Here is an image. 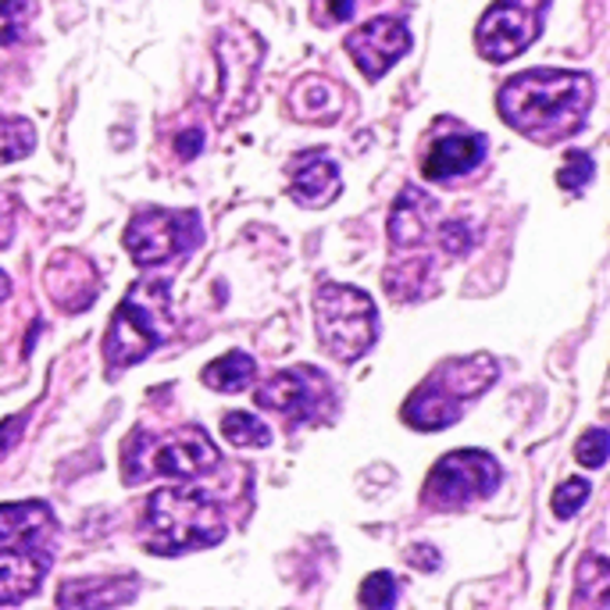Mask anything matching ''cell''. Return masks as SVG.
<instances>
[{
  "mask_svg": "<svg viewBox=\"0 0 610 610\" xmlns=\"http://www.w3.org/2000/svg\"><path fill=\"white\" fill-rule=\"evenodd\" d=\"M579 603H589V607H607V592H610V568L603 557H586L579 564Z\"/></svg>",
  "mask_w": 610,
  "mask_h": 610,
  "instance_id": "obj_22",
  "label": "cell"
},
{
  "mask_svg": "<svg viewBox=\"0 0 610 610\" xmlns=\"http://www.w3.org/2000/svg\"><path fill=\"white\" fill-rule=\"evenodd\" d=\"M439 218V200L429 197L426 190H414V186H407V190L397 197L393 211H389V243L393 247H421L429 240V232Z\"/></svg>",
  "mask_w": 610,
  "mask_h": 610,
  "instance_id": "obj_16",
  "label": "cell"
},
{
  "mask_svg": "<svg viewBox=\"0 0 610 610\" xmlns=\"http://www.w3.org/2000/svg\"><path fill=\"white\" fill-rule=\"evenodd\" d=\"M411 561H421V564H418L421 571H432V568L439 564V553L429 550V547H418V550H411Z\"/></svg>",
  "mask_w": 610,
  "mask_h": 610,
  "instance_id": "obj_34",
  "label": "cell"
},
{
  "mask_svg": "<svg viewBox=\"0 0 610 610\" xmlns=\"http://www.w3.org/2000/svg\"><path fill=\"white\" fill-rule=\"evenodd\" d=\"M132 600V579H68L58 592V607H122Z\"/></svg>",
  "mask_w": 610,
  "mask_h": 610,
  "instance_id": "obj_18",
  "label": "cell"
},
{
  "mask_svg": "<svg viewBox=\"0 0 610 610\" xmlns=\"http://www.w3.org/2000/svg\"><path fill=\"white\" fill-rule=\"evenodd\" d=\"M253 376H258V364H253V358L243 350H229L226 358L211 361L200 371L203 386L218 389V393H243V389L253 382Z\"/></svg>",
  "mask_w": 610,
  "mask_h": 610,
  "instance_id": "obj_19",
  "label": "cell"
},
{
  "mask_svg": "<svg viewBox=\"0 0 610 610\" xmlns=\"http://www.w3.org/2000/svg\"><path fill=\"white\" fill-rule=\"evenodd\" d=\"M397 603V579L389 571H376L361 582V607H393Z\"/></svg>",
  "mask_w": 610,
  "mask_h": 610,
  "instance_id": "obj_27",
  "label": "cell"
},
{
  "mask_svg": "<svg viewBox=\"0 0 610 610\" xmlns=\"http://www.w3.org/2000/svg\"><path fill=\"white\" fill-rule=\"evenodd\" d=\"M439 236H443V243L450 253H468V247L474 243V236L468 232L464 222H447L443 229H439Z\"/></svg>",
  "mask_w": 610,
  "mask_h": 610,
  "instance_id": "obj_29",
  "label": "cell"
},
{
  "mask_svg": "<svg viewBox=\"0 0 610 610\" xmlns=\"http://www.w3.org/2000/svg\"><path fill=\"white\" fill-rule=\"evenodd\" d=\"M8 297H11V279L0 271V300H8Z\"/></svg>",
  "mask_w": 610,
  "mask_h": 610,
  "instance_id": "obj_35",
  "label": "cell"
},
{
  "mask_svg": "<svg viewBox=\"0 0 610 610\" xmlns=\"http://www.w3.org/2000/svg\"><path fill=\"white\" fill-rule=\"evenodd\" d=\"M54 532V511L43 500L0 503V542H47Z\"/></svg>",
  "mask_w": 610,
  "mask_h": 610,
  "instance_id": "obj_17",
  "label": "cell"
},
{
  "mask_svg": "<svg viewBox=\"0 0 610 610\" xmlns=\"http://www.w3.org/2000/svg\"><path fill=\"white\" fill-rule=\"evenodd\" d=\"M147 547L176 557L226 539V511L214 497L190 486H164L147 500Z\"/></svg>",
  "mask_w": 610,
  "mask_h": 610,
  "instance_id": "obj_3",
  "label": "cell"
},
{
  "mask_svg": "<svg viewBox=\"0 0 610 610\" xmlns=\"http://www.w3.org/2000/svg\"><path fill=\"white\" fill-rule=\"evenodd\" d=\"M43 286L50 300H54L61 311H72V314L93 308V300L100 297L97 268L90 264V258H82L79 250H58L43 271Z\"/></svg>",
  "mask_w": 610,
  "mask_h": 610,
  "instance_id": "obj_12",
  "label": "cell"
},
{
  "mask_svg": "<svg viewBox=\"0 0 610 610\" xmlns=\"http://www.w3.org/2000/svg\"><path fill=\"white\" fill-rule=\"evenodd\" d=\"M14 236V197L0 186V250L11 243Z\"/></svg>",
  "mask_w": 610,
  "mask_h": 610,
  "instance_id": "obj_30",
  "label": "cell"
},
{
  "mask_svg": "<svg viewBox=\"0 0 610 610\" xmlns=\"http://www.w3.org/2000/svg\"><path fill=\"white\" fill-rule=\"evenodd\" d=\"M589 493H592V486L586 479H568V482H561V486L553 489V514L557 518H574V514H579V507L589 500Z\"/></svg>",
  "mask_w": 610,
  "mask_h": 610,
  "instance_id": "obj_26",
  "label": "cell"
},
{
  "mask_svg": "<svg viewBox=\"0 0 610 610\" xmlns=\"http://www.w3.org/2000/svg\"><path fill=\"white\" fill-rule=\"evenodd\" d=\"M203 240V226L197 211H172V208H147L129 222L126 229V250L129 258L150 268L179 258V253L197 250Z\"/></svg>",
  "mask_w": 610,
  "mask_h": 610,
  "instance_id": "obj_8",
  "label": "cell"
},
{
  "mask_svg": "<svg viewBox=\"0 0 610 610\" xmlns=\"http://www.w3.org/2000/svg\"><path fill=\"white\" fill-rule=\"evenodd\" d=\"M500 464L486 450H453L439 457V464L429 471L421 503L432 511H464V507L489 500L500 486Z\"/></svg>",
  "mask_w": 610,
  "mask_h": 610,
  "instance_id": "obj_7",
  "label": "cell"
},
{
  "mask_svg": "<svg viewBox=\"0 0 610 610\" xmlns=\"http://www.w3.org/2000/svg\"><path fill=\"white\" fill-rule=\"evenodd\" d=\"M347 50H350V58L358 61L364 79L376 82L407 54V50H411V29L400 19H371L350 32Z\"/></svg>",
  "mask_w": 610,
  "mask_h": 610,
  "instance_id": "obj_11",
  "label": "cell"
},
{
  "mask_svg": "<svg viewBox=\"0 0 610 610\" xmlns=\"http://www.w3.org/2000/svg\"><path fill=\"white\" fill-rule=\"evenodd\" d=\"M314 332L321 350L339 364L361 361L379 339V311L358 286L326 282L314 293Z\"/></svg>",
  "mask_w": 610,
  "mask_h": 610,
  "instance_id": "obj_6",
  "label": "cell"
},
{
  "mask_svg": "<svg viewBox=\"0 0 610 610\" xmlns=\"http://www.w3.org/2000/svg\"><path fill=\"white\" fill-rule=\"evenodd\" d=\"M37 19V0H0V50L19 43Z\"/></svg>",
  "mask_w": 610,
  "mask_h": 610,
  "instance_id": "obj_23",
  "label": "cell"
},
{
  "mask_svg": "<svg viewBox=\"0 0 610 610\" xmlns=\"http://www.w3.org/2000/svg\"><path fill=\"white\" fill-rule=\"evenodd\" d=\"M343 190L336 161L326 150H303L293 161V200L300 208H326Z\"/></svg>",
  "mask_w": 610,
  "mask_h": 610,
  "instance_id": "obj_15",
  "label": "cell"
},
{
  "mask_svg": "<svg viewBox=\"0 0 610 610\" xmlns=\"http://www.w3.org/2000/svg\"><path fill=\"white\" fill-rule=\"evenodd\" d=\"M176 150H179V158L182 161H193L200 150H203V132L200 129H190V132H182L179 140H176Z\"/></svg>",
  "mask_w": 610,
  "mask_h": 610,
  "instance_id": "obj_32",
  "label": "cell"
},
{
  "mask_svg": "<svg viewBox=\"0 0 610 610\" xmlns=\"http://www.w3.org/2000/svg\"><path fill=\"white\" fill-rule=\"evenodd\" d=\"M22 429H26V414L0 421V457H4L14 443H19V439H22Z\"/></svg>",
  "mask_w": 610,
  "mask_h": 610,
  "instance_id": "obj_31",
  "label": "cell"
},
{
  "mask_svg": "<svg viewBox=\"0 0 610 610\" xmlns=\"http://www.w3.org/2000/svg\"><path fill=\"white\" fill-rule=\"evenodd\" d=\"M50 571V547L40 542H14L0 550V607L26 603Z\"/></svg>",
  "mask_w": 610,
  "mask_h": 610,
  "instance_id": "obj_13",
  "label": "cell"
},
{
  "mask_svg": "<svg viewBox=\"0 0 610 610\" xmlns=\"http://www.w3.org/2000/svg\"><path fill=\"white\" fill-rule=\"evenodd\" d=\"M550 0H497L493 8L482 14L479 29H474V47L486 61H511L524 47H532L542 32Z\"/></svg>",
  "mask_w": 610,
  "mask_h": 610,
  "instance_id": "obj_10",
  "label": "cell"
},
{
  "mask_svg": "<svg viewBox=\"0 0 610 610\" xmlns=\"http://www.w3.org/2000/svg\"><path fill=\"white\" fill-rule=\"evenodd\" d=\"M592 154H582V150H571L568 154V161H564V168L557 172V186L561 190H568V193H579L582 186H589L592 182Z\"/></svg>",
  "mask_w": 610,
  "mask_h": 610,
  "instance_id": "obj_25",
  "label": "cell"
},
{
  "mask_svg": "<svg viewBox=\"0 0 610 610\" xmlns=\"http://www.w3.org/2000/svg\"><path fill=\"white\" fill-rule=\"evenodd\" d=\"M253 400L264 411L290 418V426H311V421H329L336 414V389L326 371L311 364H297L271 376L253 393Z\"/></svg>",
  "mask_w": 610,
  "mask_h": 610,
  "instance_id": "obj_9",
  "label": "cell"
},
{
  "mask_svg": "<svg viewBox=\"0 0 610 610\" xmlns=\"http://www.w3.org/2000/svg\"><path fill=\"white\" fill-rule=\"evenodd\" d=\"M607 453H610V436H607V429H589L579 439V450H574V457H579L582 468H603L607 464Z\"/></svg>",
  "mask_w": 610,
  "mask_h": 610,
  "instance_id": "obj_28",
  "label": "cell"
},
{
  "mask_svg": "<svg viewBox=\"0 0 610 610\" xmlns=\"http://www.w3.org/2000/svg\"><path fill=\"white\" fill-rule=\"evenodd\" d=\"M222 432H226V439L232 447H253L258 450V447L271 443V429L253 414H247V411H229L222 418Z\"/></svg>",
  "mask_w": 610,
  "mask_h": 610,
  "instance_id": "obj_21",
  "label": "cell"
},
{
  "mask_svg": "<svg viewBox=\"0 0 610 610\" xmlns=\"http://www.w3.org/2000/svg\"><path fill=\"white\" fill-rule=\"evenodd\" d=\"M497 376H500L497 358H489V353L450 358L436 371H429L426 382L414 389L400 414H403L407 426L421 429V432L450 429V426L461 421L464 407L471 400H479L486 389L497 382Z\"/></svg>",
  "mask_w": 610,
  "mask_h": 610,
  "instance_id": "obj_2",
  "label": "cell"
},
{
  "mask_svg": "<svg viewBox=\"0 0 610 610\" xmlns=\"http://www.w3.org/2000/svg\"><path fill=\"white\" fill-rule=\"evenodd\" d=\"M176 332L172 286L168 279H143L122 297L104 336V358L111 368H132L168 343Z\"/></svg>",
  "mask_w": 610,
  "mask_h": 610,
  "instance_id": "obj_4",
  "label": "cell"
},
{
  "mask_svg": "<svg viewBox=\"0 0 610 610\" xmlns=\"http://www.w3.org/2000/svg\"><path fill=\"white\" fill-rule=\"evenodd\" d=\"M482 161H486V136H479V132L439 136L426 154V179H432V182L461 179V176L474 172Z\"/></svg>",
  "mask_w": 610,
  "mask_h": 610,
  "instance_id": "obj_14",
  "label": "cell"
},
{
  "mask_svg": "<svg viewBox=\"0 0 610 610\" xmlns=\"http://www.w3.org/2000/svg\"><path fill=\"white\" fill-rule=\"evenodd\" d=\"M329 100H336V90L329 87V82L321 79H303L300 87L293 90V111L300 118H308V122H321L318 108L329 104Z\"/></svg>",
  "mask_w": 610,
  "mask_h": 610,
  "instance_id": "obj_24",
  "label": "cell"
},
{
  "mask_svg": "<svg viewBox=\"0 0 610 610\" xmlns=\"http://www.w3.org/2000/svg\"><path fill=\"white\" fill-rule=\"evenodd\" d=\"M32 147H37V129H32L29 118L0 114V164L29 158Z\"/></svg>",
  "mask_w": 610,
  "mask_h": 610,
  "instance_id": "obj_20",
  "label": "cell"
},
{
  "mask_svg": "<svg viewBox=\"0 0 610 610\" xmlns=\"http://www.w3.org/2000/svg\"><path fill=\"white\" fill-rule=\"evenodd\" d=\"M592 79L564 68H529L511 76L497 93L500 118L536 143H561L574 136L592 108Z\"/></svg>",
  "mask_w": 610,
  "mask_h": 610,
  "instance_id": "obj_1",
  "label": "cell"
},
{
  "mask_svg": "<svg viewBox=\"0 0 610 610\" xmlns=\"http://www.w3.org/2000/svg\"><path fill=\"white\" fill-rule=\"evenodd\" d=\"M218 468V447L200 426H182L168 432L136 429L122 450V479L147 482L154 474H172V479H197Z\"/></svg>",
  "mask_w": 610,
  "mask_h": 610,
  "instance_id": "obj_5",
  "label": "cell"
},
{
  "mask_svg": "<svg viewBox=\"0 0 610 610\" xmlns=\"http://www.w3.org/2000/svg\"><path fill=\"white\" fill-rule=\"evenodd\" d=\"M353 8H358V0H329V14L336 22H347L353 14Z\"/></svg>",
  "mask_w": 610,
  "mask_h": 610,
  "instance_id": "obj_33",
  "label": "cell"
}]
</instances>
